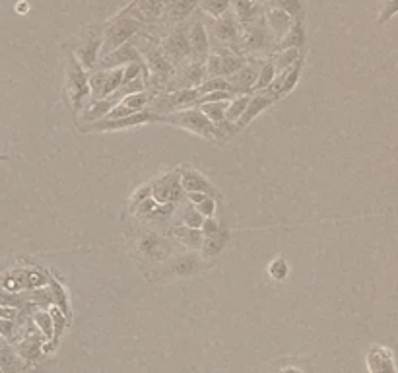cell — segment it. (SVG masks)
I'll list each match as a JSON object with an SVG mask.
<instances>
[{
	"label": "cell",
	"instance_id": "25",
	"mask_svg": "<svg viewBox=\"0 0 398 373\" xmlns=\"http://www.w3.org/2000/svg\"><path fill=\"white\" fill-rule=\"evenodd\" d=\"M394 12H397V0H390L389 8L385 10V12L381 14V16H385V18H381V22H383V20H389V18L394 16Z\"/></svg>",
	"mask_w": 398,
	"mask_h": 373
},
{
	"label": "cell",
	"instance_id": "1",
	"mask_svg": "<svg viewBox=\"0 0 398 373\" xmlns=\"http://www.w3.org/2000/svg\"><path fill=\"white\" fill-rule=\"evenodd\" d=\"M161 121L183 126V129L200 134V136H204V138H216V136H220L216 124L210 123L206 117L202 115L200 109L199 111H197V109H185L181 113H173V115L164 117Z\"/></svg>",
	"mask_w": 398,
	"mask_h": 373
},
{
	"label": "cell",
	"instance_id": "4",
	"mask_svg": "<svg viewBox=\"0 0 398 373\" xmlns=\"http://www.w3.org/2000/svg\"><path fill=\"white\" fill-rule=\"evenodd\" d=\"M138 30V24L136 22H131V20H121L119 24H115L113 27H109V32L103 37L101 41H105V51H115L117 47L125 45V41L131 37L133 34H136Z\"/></svg>",
	"mask_w": 398,
	"mask_h": 373
},
{
	"label": "cell",
	"instance_id": "20",
	"mask_svg": "<svg viewBox=\"0 0 398 373\" xmlns=\"http://www.w3.org/2000/svg\"><path fill=\"white\" fill-rule=\"evenodd\" d=\"M288 265H286V261L284 259H278V261H272L270 263V268H268V273L272 274L276 280H284L286 278V274H288Z\"/></svg>",
	"mask_w": 398,
	"mask_h": 373
},
{
	"label": "cell",
	"instance_id": "6",
	"mask_svg": "<svg viewBox=\"0 0 398 373\" xmlns=\"http://www.w3.org/2000/svg\"><path fill=\"white\" fill-rule=\"evenodd\" d=\"M257 76L258 72L255 70V68L251 67H241L237 72H233V74H230V78H227V84L232 86V90H237V91H243V90H249V88H253L255 84H257Z\"/></svg>",
	"mask_w": 398,
	"mask_h": 373
},
{
	"label": "cell",
	"instance_id": "11",
	"mask_svg": "<svg viewBox=\"0 0 398 373\" xmlns=\"http://www.w3.org/2000/svg\"><path fill=\"white\" fill-rule=\"evenodd\" d=\"M230 101V100H227ZM227 101H206L200 111H202V115L206 117L208 121L212 124H220L225 121V109H227Z\"/></svg>",
	"mask_w": 398,
	"mask_h": 373
},
{
	"label": "cell",
	"instance_id": "22",
	"mask_svg": "<svg viewBox=\"0 0 398 373\" xmlns=\"http://www.w3.org/2000/svg\"><path fill=\"white\" fill-rule=\"evenodd\" d=\"M191 8L192 2H189V0H173V4H171V14H173V16H183V14H187Z\"/></svg>",
	"mask_w": 398,
	"mask_h": 373
},
{
	"label": "cell",
	"instance_id": "16",
	"mask_svg": "<svg viewBox=\"0 0 398 373\" xmlns=\"http://www.w3.org/2000/svg\"><path fill=\"white\" fill-rule=\"evenodd\" d=\"M121 103L126 105V107H131L133 111H144L146 103H148V96L142 93V91H138V93H131V96H125V98L121 100Z\"/></svg>",
	"mask_w": 398,
	"mask_h": 373
},
{
	"label": "cell",
	"instance_id": "18",
	"mask_svg": "<svg viewBox=\"0 0 398 373\" xmlns=\"http://www.w3.org/2000/svg\"><path fill=\"white\" fill-rule=\"evenodd\" d=\"M274 74H276V67H274V65H265V67L258 70L257 84H255V88L263 90V88H266L268 84H272L274 82Z\"/></svg>",
	"mask_w": 398,
	"mask_h": 373
},
{
	"label": "cell",
	"instance_id": "2",
	"mask_svg": "<svg viewBox=\"0 0 398 373\" xmlns=\"http://www.w3.org/2000/svg\"><path fill=\"white\" fill-rule=\"evenodd\" d=\"M123 74H125V68H113V70H103L100 74H93L90 78L88 86L91 91L100 98H107L113 91L119 90V86L123 84Z\"/></svg>",
	"mask_w": 398,
	"mask_h": 373
},
{
	"label": "cell",
	"instance_id": "3",
	"mask_svg": "<svg viewBox=\"0 0 398 373\" xmlns=\"http://www.w3.org/2000/svg\"><path fill=\"white\" fill-rule=\"evenodd\" d=\"M365 365L369 373H397V365H394V358H392V350L381 344H373L367 350L365 356Z\"/></svg>",
	"mask_w": 398,
	"mask_h": 373
},
{
	"label": "cell",
	"instance_id": "27",
	"mask_svg": "<svg viewBox=\"0 0 398 373\" xmlns=\"http://www.w3.org/2000/svg\"><path fill=\"white\" fill-rule=\"evenodd\" d=\"M282 373H301L299 369H293V367H290V369H284Z\"/></svg>",
	"mask_w": 398,
	"mask_h": 373
},
{
	"label": "cell",
	"instance_id": "13",
	"mask_svg": "<svg viewBox=\"0 0 398 373\" xmlns=\"http://www.w3.org/2000/svg\"><path fill=\"white\" fill-rule=\"evenodd\" d=\"M187 39H189V47H191L194 53H206L208 37H206V32H204V27H202V24L192 25V32Z\"/></svg>",
	"mask_w": 398,
	"mask_h": 373
},
{
	"label": "cell",
	"instance_id": "10",
	"mask_svg": "<svg viewBox=\"0 0 398 373\" xmlns=\"http://www.w3.org/2000/svg\"><path fill=\"white\" fill-rule=\"evenodd\" d=\"M70 84L74 86V101L78 103L80 101V98H84L86 93H88V90H90V86H88V78H86V74H84L82 67L78 65V63H72V70H70Z\"/></svg>",
	"mask_w": 398,
	"mask_h": 373
},
{
	"label": "cell",
	"instance_id": "12",
	"mask_svg": "<svg viewBox=\"0 0 398 373\" xmlns=\"http://www.w3.org/2000/svg\"><path fill=\"white\" fill-rule=\"evenodd\" d=\"M251 98H232V100L227 101V109H225V123H237V119L243 115V111L247 107V103H249Z\"/></svg>",
	"mask_w": 398,
	"mask_h": 373
},
{
	"label": "cell",
	"instance_id": "15",
	"mask_svg": "<svg viewBox=\"0 0 398 373\" xmlns=\"http://www.w3.org/2000/svg\"><path fill=\"white\" fill-rule=\"evenodd\" d=\"M227 90H232V86L227 84V80L220 78V76H216V78H208V82H204L199 88L200 96L212 93V91H227Z\"/></svg>",
	"mask_w": 398,
	"mask_h": 373
},
{
	"label": "cell",
	"instance_id": "23",
	"mask_svg": "<svg viewBox=\"0 0 398 373\" xmlns=\"http://www.w3.org/2000/svg\"><path fill=\"white\" fill-rule=\"evenodd\" d=\"M200 228H202V232H204L206 237H216L218 233H220V225H218L216 220H204Z\"/></svg>",
	"mask_w": 398,
	"mask_h": 373
},
{
	"label": "cell",
	"instance_id": "19",
	"mask_svg": "<svg viewBox=\"0 0 398 373\" xmlns=\"http://www.w3.org/2000/svg\"><path fill=\"white\" fill-rule=\"evenodd\" d=\"M230 6V0H206L204 2V8L212 14V16H222L225 10Z\"/></svg>",
	"mask_w": 398,
	"mask_h": 373
},
{
	"label": "cell",
	"instance_id": "8",
	"mask_svg": "<svg viewBox=\"0 0 398 373\" xmlns=\"http://www.w3.org/2000/svg\"><path fill=\"white\" fill-rule=\"evenodd\" d=\"M189 39H187V35H181V34H173L169 39H167L166 47H164V51H166V55L171 60H179V58H183L187 53H189Z\"/></svg>",
	"mask_w": 398,
	"mask_h": 373
},
{
	"label": "cell",
	"instance_id": "26",
	"mask_svg": "<svg viewBox=\"0 0 398 373\" xmlns=\"http://www.w3.org/2000/svg\"><path fill=\"white\" fill-rule=\"evenodd\" d=\"M298 72H299V67L296 65V68H291V78H296V76H298ZM291 82H296V80H291ZM288 88H290V78H286V84H284L282 91H286Z\"/></svg>",
	"mask_w": 398,
	"mask_h": 373
},
{
	"label": "cell",
	"instance_id": "5",
	"mask_svg": "<svg viewBox=\"0 0 398 373\" xmlns=\"http://www.w3.org/2000/svg\"><path fill=\"white\" fill-rule=\"evenodd\" d=\"M154 119L152 115H146L144 111H138L134 115L123 117V119H105V121H98V123L90 126L95 131H113V129H126V126H133V124H142L144 121Z\"/></svg>",
	"mask_w": 398,
	"mask_h": 373
},
{
	"label": "cell",
	"instance_id": "14",
	"mask_svg": "<svg viewBox=\"0 0 398 373\" xmlns=\"http://www.w3.org/2000/svg\"><path fill=\"white\" fill-rule=\"evenodd\" d=\"M136 58V51L128 45H121L115 51H111L107 55L109 65H125V63H134Z\"/></svg>",
	"mask_w": 398,
	"mask_h": 373
},
{
	"label": "cell",
	"instance_id": "28",
	"mask_svg": "<svg viewBox=\"0 0 398 373\" xmlns=\"http://www.w3.org/2000/svg\"><path fill=\"white\" fill-rule=\"evenodd\" d=\"M0 159H4V156H0Z\"/></svg>",
	"mask_w": 398,
	"mask_h": 373
},
{
	"label": "cell",
	"instance_id": "17",
	"mask_svg": "<svg viewBox=\"0 0 398 373\" xmlns=\"http://www.w3.org/2000/svg\"><path fill=\"white\" fill-rule=\"evenodd\" d=\"M216 35L220 39H232L233 35H235V24H233V18H224V20H220L216 25Z\"/></svg>",
	"mask_w": 398,
	"mask_h": 373
},
{
	"label": "cell",
	"instance_id": "24",
	"mask_svg": "<svg viewBox=\"0 0 398 373\" xmlns=\"http://www.w3.org/2000/svg\"><path fill=\"white\" fill-rule=\"evenodd\" d=\"M194 208H197V212L202 216H212V212H214V200L212 199H204L200 200L199 204H194Z\"/></svg>",
	"mask_w": 398,
	"mask_h": 373
},
{
	"label": "cell",
	"instance_id": "7",
	"mask_svg": "<svg viewBox=\"0 0 398 373\" xmlns=\"http://www.w3.org/2000/svg\"><path fill=\"white\" fill-rule=\"evenodd\" d=\"M272 103V100L270 98H266V96H258V98H253V100H249V103H247V107H245V111H243V115L237 119V126H245L247 123H251L255 117L260 113V111H265L268 105Z\"/></svg>",
	"mask_w": 398,
	"mask_h": 373
},
{
	"label": "cell",
	"instance_id": "21",
	"mask_svg": "<svg viewBox=\"0 0 398 373\" xmlns=\"http://www.w3.org/2000/svg\"><path fill=\"white\" fill-rule=\"evenodd\" d=\"M202 222H204V218H202V214L197 212V208H194V210L191 208V210H187V212H185V220H183V224L187 225V228L197 230V228L202 225Z\"/></svg>",
	"mask_w": 398,
	"mask_h": 373
},
{
	"label": "cell",
	"instance_id": "9",
	"mask_svg": "<svg viewBox=\"0 0 398 373\" xmlns=\"http://www.w3.org/2000/svg\"><path fill=\"white\" fill-rule=\"evenodd\" d=\"M179 183H181V189H185V191L204 192V195L212 192L210 183H208L202 175L197 174V171H189V174H185L181 179H179Z\"/></svg>",
	"mask_w": 398,
	"mask_h": 373
}]
</instances>
